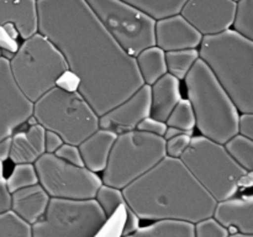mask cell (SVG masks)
Listing matches in <instances>:
<instances>
[{
  "label": "cell",
  "mask_w": 253,
  "mask_h": 237,
  "mask_svg": "<svg viewBox=\"0 0 253 237\" xmlns=\"http://www.w3.org/2000/svg\"><path fill=\"white\" fill-rule=\"evenodd\" d=\"M89 7L114 41L128 56L156 46V22L127 1L89 0Z\"/></svg>",
  "instance_id": "cell-10"
},
{
  "label": "cell",
  "mask_w": 253,
  "mask_h": 237,
  "mask_svg": "<svg viewBox=\"0 0 253 237\" xmlns=\"http://www.w3.org/2000/svg\"><path fill=\"white\" fill-rule=\"evenodd\" d=\"M32 118L44 131L58 135L63 143L77 147L99 130V116L83 96L59 86L34 103Z\"/></svg>",
  "instance_id": "cell-5"
},
{
  "label": "cell",
  "mask_w": 253,
  "mask_h": 237,
  "mask_svg": "<svg viewBox=\"0 0 253 237\" xmlns=\"http://www.w3.org/2000/svg\"><path fill=\"white\" fill-rule=\"evenodd\" d=\"M166 157V141L158 136L133 130L116 137L101 183L123 190L152 169Z\"/></svg>",
  "instance_id": "cell-8"
},
{
  "label": "cell",
  "mask_w": 253,
  "mask_h": 237,
  "mask_svg": "<svg viewBox=\"0 0 253 237\" xmlns=\"http://www.w3.org/2000/svg\"><path fill=\"white\" fill-rule=\"evenodd\" d=\"M232 31L240 36L253 41V0H240L236 1Z\"/></svg>",
  "instance_id": "cell-27"
},
{
  "label": "cell",
  "mask_w": 253,
  "mask_h": 237,
  "mask_svg": "<svg viewBox=\"0 0 253 237\" xmlns=\"http://www.w3.org/2000/svg\"><path fill=\"white\" fill-rule=\"evenodd\" d=\"M140 229V219L130 210V207L125 206V220L123 224V230H121V236H127L132 234L136 230Z\"/></svg>",
  "instance_id": "cell-37"
},
{
  "label": "cell",
  "mask_w": 253,
  "mask_h": 237,
  "mask_svg": "<svg viewBox=\"0 0 253 237\" xmlns=\"http://www.w3.org/2000/svg\"><path fill=\"white\" fill-rule=\"evenodd\" d=\"M212 219L225 229H232L239 234L253 235L252 197L231 198L216 202Z\"/></svg>",
  "instance_id": "cell-16"
},
{
  "label": "cell",
  "mask_w": 253,
  "mask_h": 237,
  "mask_svg": "<svg viewBox=\"0 0 253 237\" xmlns=\"http://www.w3.org/2000/svg\"><path fill=\"white\" fill-rule=\"evenodd\" d=\"M2 174H4V165H2V162H0V179L4 178L2 177Z\"/></svg>",
  "instance_id": "cell-43"
},
{
  "label": "cell",
  "mask_w": 253,
  "mask_h": 237,
  "mask_svg": "<svg viewBox=\"0 0 253 237\" xmlns=\"http://www.w3.org/2000/svg\"><path fill=\"white\" fill-rule=\"evenodd\" d=\"M0 237H31V226L9 211L0 215Z\"/></svg>",
  "instance_id": "cell-31"
},
{
  "label": "cell",
  "mask_w": 253,
  "mask_h": 237,
  "mask_svg": "<svg viewBox=\"0 0 253 237\" xmlns=\"http://www.w3.org/2000/svg\"><path fill=\"white\" fill-rule=\"evenodd\" d=\"M184 81L195 127L203 137L225 145L236 136L239 110L200 59L195 62Z\"/></svg>",
  "instance_id": "cell-4"
},
{
  "label": "cell",
  "mask_w": 253,
  "mask_h": 237,
  "mask_svg": "<svg viewBox=\"0 0 253 237\" xmlns=\"http://www.w3.org/2000/svg\"><path fill=\"white\" fill-rule=\"evenodd\" d=\"M43 127L36 122L30 125L27 130L17 131L11 136L10 157L16 164H34L42 155H44Z\"/></svg>",
  "instance_id": "cell-19"
},
{
  "label": "cell",
  "mask_w": 253,
  "mask_h": 237,
  "mask_svg": "<svg viewBox=\"0 0 253 237\" xmlns=\"http://www.w3.org/2000/svg\"><path fill=\"white\" fill-rule=\"evenodd\" d=\"M9 192L15 193L22 188L39 184L34 164H16L9 177L5 179Z\"/></svg>",
  "instance_id": "cell-30"
},
{
  "label": "cell",
  "mask_w": 253,
  "mask_h": 237,
  "mask_svg": "<svg viewBox=\"0 0 253 237\" xmlns=\"http://www.w3.org/2000/svg\"><path fill=\"white\" fill-rule=\"evenodd\" d=\"M192 137V133H182V135L166 141V157L179 159L180 156L189 147Z\"/></svg>",
  "instance_id": "cell-33"
},
{
  "label": "cell",
  "mask_w": 253,
  "mask_h": 237,
  "mask_svg": "<svg viewBox=\"0 0 253 237\" xmlns=\"http://www.w3.org/2000/svg\"><path fill=\"white\" fill-rule=\"evenodd\" d=\"M34 168L39 184L51 199L90 200L103 185L95 173L48 153L42 155L34 163Z\"/></svg>",
  "instance_id": "cell-11"
},
{
  "label": "cell",
  "mask_w": 253,
  "mask_h": 237,
  "mask_svg": "<svg viewBox=\"0 0 253 237\" xmlns=\"http://www.w3.org/2000/svg\"><path fill=\"white\" fill-rule=\"evenodd\" d=\"M0 57H1V49H0Z\"/></svg>",
  "instance_id": "cell-44"
},
{
  "label": "cell",
  "mask_w": 253,
  "mask_h": 237,
  "mask_svg": "<svg viewBox=\"0 0 253 237\" xmlns=\"http://www.w3.org/2000/svg\"><path fill=\"white\" fill-rule=\"evenodd\" d=\"M135 62L145 85H153L158 79L167 74L166 53L156 46L138 53L135 57Z\"/></svg>",
  "instance_id": "cell-22"
},
{
  "label": "cell",
  "mask_w": 253,
  "mask_h": 237,
  "mask_svg": "<svg viewBox=\"0 0 253 237\" xmlns=\"http://www.w3.org/2000/svg\"><path fill=\"white\" fill-rule=\"evenodd\" d=\"M199 59L198 49H183V51H173L166 53V66L167 73L174 77L178 80L185 79L187 74Z\"/></svg>",
  "instance_id": "cell-25"
},
{
  "label": "cell",
  "mask_w": 253,
  "mask_h": 237,
  "mask_svg": "<svg viewBox=\"0 0 253 237\" xmlns=\"http://www.w3.org/2000/svg\"><path fill=\"white\" fill-rule=\"evenodd\" d=\"M235 11L234 0H189L185 1L180 16L205 37L231 29Z\"/></svg>",
  "instance_id": "cell-13"
},
{
  "label": "cell",
  "mask_w": 253,
  "mask_h": 237,
  "mask_svg": "<svg viewBox=\"0 0 253 237\" xmlns=\"http://www.w3.org/2000/svg\"><path fill=\"white\" fill-rule=\"evenodd\" d=\"M180 100V81L170 74H165L150 86V118L166 123Z\"/></svg>",
  "instance_id": "cell-18"
},
{
  "label": "cell",
  "mask_w": 253,
  "mask_h": 237,
  "mask_svg": "<svg viewBox=\"0 0 253 237\" xmlns=\"http://www.w3.org/2000/svg\"><path fill=\"white\" fill-rule=\"evenodd\" d=\"M121 237H194V226L185 222L157 221Z\"/></svg>",
  "instance_id": "cell-24"
},
{
  "label": "cell",
  "mask_w": 253,
  "mask_h": 237,
  "mask_svg": "<svg viewBox=\"0 0 253 237\" xmlns=\"http://www.w3.org/2000/svg\"><path fill=\"white\" fill-rule=\"evenodd\" d=\"M136 130L163 138V136H165L166 133V130H167V125H166L165 122H160V121H156L153 120V118H147L138 123Z\"/></svg>",
  "instance_id": "cell-35"
},
{
  "label": "cell",
  "mask_w": 253,
  "mask_h": 237,
  "mask_svg": "<svg viewBox=\"0 0 253 237\" xmlns=\"http://www.w3.org/2000/svg\"><path fill=\"white\" fill-rule=\"evenodd\" d=\"M203 36L180 15L156 22V47L165 53L183 49H197Z\"/></svg>",
  "instance_id": "cell-15"
},
{
  "label": "cell",
  "mask_w": 253,
  "mask_h": 237,
  "mask_svg": "<svg viewBox=\"0 0 253 237\" xmlns=\"http://www.w3.org/2000/svg\"><path fill=\"white\" fill-rule=\"evenodd\" d=\"M94 200L98 202V205L103 210V212L108 217V220L111 219L120 210V207L126 205L121 190L108 187V185L104 184L99 188Z\"/></svg>",
  "instance_id": "cell-29"
},
{
  "label": "cell",
  "mask_w": 253,
  "mask_h": 237,
  "mask_svg": "<svg viewBox=\"0 0 253 237\" xmlns=\"http://www.w3.org/2000/svg\"><path fill=\"white\" fill-rule=\"evenodd\" d=\"M10 151H11V137L0 141V162L9 159Z\"/></svg>",
  "instance_id": "cell-40"
},
{
  "label": "cell",
  "mask_w": 253,
  "mask_h": 237,
  "mask_svg": "<svg viewBox=\"0 0 253 237\" xmlns=\"http://www.w3.org/2000/svg\"><path fill=\"white\" fill-rule=\"evenodd\" d=\"M106 222L94 199H49L43 216L31 226V237H96Z\"/></svg>",
  "instance_id": "cell-9"
},
{
  "label": "cell",
  "mask_w": 253,
  "mask_h": 237,
  "mask_svg": "<svg viewBox=\"0 0 253 237\" xmlns=\"http://www.w3.org/2000/svg\"><path fill=\"white\" fill-rule=\"evenodd\" d=\"M121 192L126 205L138 219L155 222L195 225L212 217L216 205L185 165L169 157Z\"/></svg>",
  "instance_id": "cell-2"
},
{
  "label": "cell",
  "mask_w": 253,
  "mask_h": 237,
  "mask_svg": "<svg viewBox=\"0 0 253 237\" xmlns=\"http://www.w3.org/2000/svg\"><path fill=\"white\" fill-rule=\"evenodd\" d=\"M230 157L247 173L253 172V142L252 140L236 135L224 145Z\"/></svg>",
  "instance_id": "cell-26"
},
{
  "label": "cell",
  "mask_w": 253,
  "mask_h": 237,
  "mask_svg": "<svg viewBox=\"0 0 253 237\" xmlns=\"http://www.w3.org/2000/svg\"><path fill=\"white\" fill-rule=\"evenodd\" d=\"M12 26L22 40L39 32V15L35 0L0 1V27Z\"/></svg>",
  "instance_id": "cell-17"
},
{
  "label": "cell",
  "mask_w": 253,
  "mask_h": 237,
  "mask_svg": "<svg viewBox=\"0 0 253 237\" xmlns=\"http://www.w3.org/2000/svg\"><path fill=\"white\" fill-rule=\"evenodd\" d=\"M179 160L216 202L234 198L240 189V182L247 174L230 157L224 145L203 136L192 137Z\"/></svg>",
  "instance_id": "cell-7"
},
{
  "label": "cell",
  "mask_w": 253,
  "mask_h": 237,
  "mask_svg": "<svg viewBox=\"0 0 253 237\" xmlns=\"http://www.w3.org/2000/svg\"><path fill=\"white\" fill-rule=\"evenodd\" d=\"M51 198L40 184L22 188L11 194V212L32 226L43 216Z\"/></svg>",
  "instance_id": "cell-20"
},
{
  "label": "cell",
  "mask_w": 253,
  "mask_h": 237,
  "mask_svg": "<svg viewBox=\"0 0 253 237\" xmlns=\"http://www.w3.org/2000/svg\"><path fill=\"white\" fill-rule=\"evenodd\" d=\"M229 237H253V235H244V234H239V232H234V234L230 235Z\"/></svg>",
  "instance_id": "cell-42"
},
{
  "label": "cell",
  "mask_w": 253,
  "mask_h": 237,
  "mask_svg": "<svg viewBox=\"0 0 253 237\" xmlns=\"http://www.w3.org/2000/svg\"><path fill=\"white\" fill-rule=\"evenodd\" d=\"M150 118V86L143 84L130 98L99 118V128L116 135L133 131L138 123Z\"/></svg>",
  "instance_id": "cell-14"
},
{
  "label": "cell",
  "mask_w": 253,
  "mask_h": 237,
  "mask_svg": "<svg viewBox=\"0 0 253 237\" xmlns=\"http://www.w3.org/2000/svg\"><path fill=\"white\" fill-rule=\"evenodd\" d=\"M155 22L180 15L185 0H125Z\"/></svg>",
  "instance_id": "cell-23"
},
{
  "label": "cell",
  "mask_w": 253,
  "mask_h": 237,
  "mask_svg": "<svg viewBox=\"0 0 253 237\" xmlns=\"http://www.w3.org/2000/svg\"><path fill=\"white\" fill-rule=\"evenodd\" d=\"M199 59L209 68L241 114L253 113V41L231 29L205 36Z\"/></svg>",
  "instance_id": "cell-3"
},
{
  "label": "cell",
  "mask_w": 253,
  "mask_h": 237,
  "mask_svg": "<svg viewBox=\"0 0 253 237\" xmlns=\"http://www.w3.org/2000/svg\"><path fill=\"white\" fill-rule=\"evenodd\" d=\"M39 34L61 52L77 91L100 118L143 85L135 58L120 48L84 0H39Z\"/></svg>",
  "instance_id": "cell-1"
},
{
  "label": "cell",
  "mask_w": 253,
  "mask_h": 237,
  "mask_svg": "<svg viewBox=\"0 0 253 237\" xmlns=\"http://www.w3.org/2000/svg\"><path fill=\"white\" fill-rule=\"evenodd\" d=\"M11 211V193L6 187L5 178L0 179V215Z\"/></svg>",
  "instance_id": "cell-38"
},
{
  "label": "cell",
  "mask_w": 253,
  "mask_h": 237,
  "mask_svg": "<svg viewBox=\"0 0 253 237\" xmlns=\"http://www.w3.org/2000/svg\"><path fill=\"white\" fill-rule=\"evenodd\" d=\"M7 61L15 83L32 104L57 86L68 72L61 52L39 32L25 40Z\"/></svg>",
  "instance_id": "cell-6"
},
{
  "label": "cell",
  "mask_w": 253,
  "mask_h": 237,
  "mask_svg": "<svg viewBox=\"0 0 253 237\" xmlns=\"http://www.w3.org/2000/svg\"><path fill=\"white\" fill-rule=\"evenodd\" d=\"M194 226V237H229V230L222 227L212 217L197 222Z\"/></svg>",
  "instance_id": "cell-32"
},
{
  "label": "cell",
  "mask_w": 253,
  "mask_h": 237,
  "mask_svg": "<svg viewBox=\"0 0 253 237\" xmlns=\"http://www.w3.org/2000/svg\"><path fill=\"white\" fill-rule=\"evenodd\" d=\"M166 125L167 127L178 128L183 132L193 135V130L195 128V118L192 106L187 99H182L175 105L170 115L168 116Z\"/></svg>",
  "instance_id": "cell-28"
},
{
  "label": "cell",
  "mask_w": 253,
  "mask_h": 237,
  "mask_svg": "<svg viewBox=\"0 0 253 237\" xmlns=\"http://www.w3.org/2000/svg\"><path fill=\"white\" fill-rule=\"evenodd\" d=\"M182 133H185V132H183V131L178 130V128L167 127V130H166L165 136H163V140H165V141H168V140H170V138L175 137V136L182 135Z\"/></svg>",
  "instance_id": "cell-41"
},
{
  "label": "cell",
  "mask_w": 253,
  "mask_h": 237,
  "mask_svg": "<svg viewBox=\"0 0 253 237\" xmlns=\"http://www.w3.org/2000/svg\"><path fill=\"white\" fill-rule=\"evenodd\" d=\"M54 156L61 158L64 162L69 163V164L77 165V167H84L83 160H82L81 153L77 146L68 145V143H63L58 150L56 151Z\"/></svg>",
  "instance_id": "cell-34"
},
{
  "label": "cell",
  "mask_w": 253,
  "mask_h": 237,
  "mask_svg": "<svg viewBox=\"0 0 253 237\" xmlns=\"http://www.w3.org/2000/svg\"><path fill=\"white\" fill-rule=\"evenodd\" d=\"M62 145H63V141H62V138L58 135H56L54 132H51V131H46L44 132V153L54 155L56 151Z\"/></svg>",
  "instance_id": "cell-39"
},
{
  "label": "cell",
  "mask_w": 253,
  "mask_h": 237,
  "mask_svg": "<svg viewBox=\"0 0 253 237\" xmlns=\"http://www.w3.org/2000/svg\"><path fill=\"white\" fill-rule=\"evenodd\" d=\"M237 135L252 140L253 138V114H240L237 121Z\"/></svg>",
  "instance_id": "cell-36"
},
{
  "label": "cell",
  "mask_w": 253,
  "mask_h": 237,
  "mask_svg": "<svg viewBox=\"0 0 253 237\" xmlns=\"http://www.w3.org/2000/svg\"><path fill=\"white\" fill-rule=\"evenodd\" d=\"M118 135L111 131L99 128L78 146L84 168L93 173L103 172L108 163L111 148Z\"/></svg>",
  "instance_id": "cell-21"
},
{
  "label": "cell",
  "mask_w": 253,
  "mask_h": 237,
  "mask_svg": "<svg viewBox=\"0 0 253 237\" xmlns=\"http://www.w3.org/2000/svg\"><path fill=\"white\" fill-rule=\"evenodd\" d=\"M34 104L21 93L10 73L9 61L0 57V141L11 137L32 118Z\"/></svg>",
  "instance_id": "cell-12"
}]
</instances>
